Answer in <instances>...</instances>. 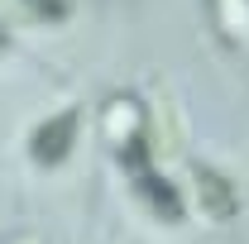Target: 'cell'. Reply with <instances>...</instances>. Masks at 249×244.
Returning a JSON list of instances; mask_svg holds the SVG:
<instances>
[{
  "label": "cell",
  "mask_w": 249,
  "mask_h": 244,
  "mask_svg": "<svg viewBox=\"0 0 249 244\" xmlns=\"http://www.w3.org/2000/svg\"><path fill=\"white\" fill-rule=\"evenodd\" d=\"M134 187H139V196H144V201H149V206H154L163 220H178V215H182V196H178L173 187L163 182L158 173L139 168V173H134Z\"/></svg>",
  "instance_id": "5b68a950"
},
{
  "label": "cell",
  "mask_w": 249,
  "mask_h": 244,
  "mask_svg": "<svg viewBox=\"0 0 249 244\" xmlns=\"http://www.w3.org/2000/svg\"><path fill=\"white\" fill-rule=\"evenodd\" d=\"M216 34L235 48H249V0H211Z\"/></svg>",
  "instance_id": "277c9868"
},
{
  "label": "cell",
  "mask_w": 249,
  "mask_h": 244,
  "mask_svg": "<svg viewBox=\"0 0 249 244\" xmlns=\"http://www.w3.org/2000/svg\"><path fill=\"white\" fill-rule=\"evenodd\" d=\"M77 124H82L77 105H67V110H58V115H48V120H43V124H38V129L29 134V153H34V163H43V168L62 163V158L72 153Z\"/></svg>",
  "instance_id": "6da1fadb"
},
{
  "label": "cell",
  "mask_w": 249,
  "mask_h": 244,
  "mask_svg": "<svg viewBox=\"0 0 249 244\" xmlns=\"http://www.w3.org/2000/svg\"><path fill=\"white\" fill-rule=\"evenodd\" d=\"M0 43H5V24H0Z\"/></svg>",
  "instance_id": "52a82bcc"
},
{
  "label": "cell",
  "mask_w": 249,
  "mask_h": 244,
  "mask_svg": "<svg viewBox=\"0 0 249 244\" xmlns=\"http://www.w3.org/2000/svg\"><path fill=\"white\" fill-rule=\"evenodd\" d=\"M19 10H29L38 19H62L67 15V0H19Z\"/></svg>",
  "instance_id": "8992f818"
},
{
  "label": "cell",
  "mask_w": 249,
  "mask_h": 244,
  "mask_svg": "<svg viewBox=\"0 0 249 244\" xmlns=\"http://www.w3.org/2000/svg\"><path fill=\"white\" fill-rule=\"evenodd\" d=\"M196 201H201V211L211 215V220H225V215L240 211V196L230 192V182L211 173V168H196Z\"/></svg>",
  "instance_id": "7a4b0ae2"
},
{
  "label": "cell",
  "mask_w": 249,
  "mask_h": 244,
  "mask_svg": "<svg viewBox=\"0 0 249 244\" xmlns=\"http://www.w3.org/2000/svg\"><path fill=\"white\" fill-rule=\"evenodd\" d=\"M139 124H144V110H139L129 96H115V101L106 105V139H110L115 149L139 144Z\"/></svg>",
  "instance_id": "3957f363"
},
{
  "label": "cell",
  "mask_w": 249,
  "mask_h": 244,
  "mask_svg": "<svg viewBox=\"0 0 249 244\" xmlns=\"http://www.w3.org/2000/svg\"><path fill=\"white\" fill-rule=\"evenodd\" d=\"M29 244H34V240H29Z\"/></svg>",
  "instance_id": "ba28073f"
}]
</instances>
